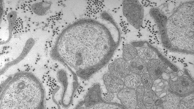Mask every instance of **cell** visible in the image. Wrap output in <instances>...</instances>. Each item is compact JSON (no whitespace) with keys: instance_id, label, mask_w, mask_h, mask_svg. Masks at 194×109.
<instances>
[{"instance_id":"obj_1","label":"cell","mask_w":194,"mask_h":109,"mask_svg":"<svg viewBox=\"0 0 194 109\" xmlns=\"http://www.w3.org/2000/svg\"><path fill=\"white\" fill-rule=\"evenodd\" d=\"M92 21L85 20L69 28L58 44L59 55L78 71L97 65L112 49L109 31L103 25Z\"/></svg>"},{"instance_id":"obj_2","label":"cell","mask_w":194,"mask_h":109,"mask_svg":"<svg viewBox=\"0 0 194 109\" xmlns=\"http://www.w3.org/2000/svg\"><path fill=\"white\" fill-rule=\"evenodd\" d=\"M194 5L184 4L169 18L166 25L168 40L174 48L193 51L194 48Z\"/></svg>"},{"instance_id":"obj_3","label":"cell","mask_w":194,"mask_h":109,"mask_svg":"<svg viewBox=\"0 0 194 109\" xmlns=\"http://www.w3.org/2000/svg\"><path fill=\"white\" fill-rule=\"evenodd\" d=\"M123 15L135 29L140 28L143 24L144 10L139 0H124L122 2Z\"/></svg>"},{"instance_id":"obj_4","label":"cell","mask_w":194,"mask_h":109,"mask_svg":"<svg viewBox=\"0 0 194 109\" xmlns=\"http://www.w3.org/2000/svg\"><path fill=\"white\" fill-rule=\"evenodd\" d=\"M169 82L171 90L179 95L189 94L193 92L194 83L187 76L180 77L175 81L170 80Z\"/></svg>"},{"instance_id":"obj_5","label":"cell","mask_w":194,"mask_h":109,"mask_svg":"<svg viewBox=\"0 0 194 109\" xmlns=\"http://www.w3.org/2000/svg\"><path fill=\"white\" fill-rule=\"evenodd\" d=\"M108 68L110 73L121 79L124 78L130 72L129 62L122 58H117L109 64Z\"/></svg>"},{"instance_id":"obj_6","label":"cell","mask_w":194,"mask_h":109,"mask_svg":"<svg viewBox=\"0 0 194 109\" xmlns=\"http://www.w3.org/2000/svg\"><path fill=\"white\" fill-rule=\"evenodd\" d=\"M117 93V98L126 108L134 109L137 107L136 91L135 89L124 88Z\"/></svg>"},{"instance_id":"obj_7","label":"cell","mask_w":194,"mask_h":109,"mask_svg":"<svg viewBox=\"0 0 194 109\" xmlns=\"http://www.w3.org/2000/svg\"><path fill=\"white\" fill-rule=\"evenodd\" d=\"M168 68V65L159 58H156L147 62V72L153 81L161 76Z\"/></svg>"},{"instance_id":"obj_8","label":"cell","mask_w":194,"mask_h":109,"mask_svg":"<svg viewBox=\"0 0 194 109\" xmlns=\"http://www.w3.org/2000/svg\"><path fill=\"white\" fill-rule=\"evenodd\" d=\"M103 80L106 89L109 92L118 93L125 86L122 80L114 76L110 73L105 74Z\"/></svg>"},{"instance_id":"obj_9","label":"cell","mask_w":194,"mask_h":109,"mask_svg":"<svg viewBox=\"0 0 194 109\" xmlns=\"http://www.w3.org/2000/svg\"><path fill=\"white\" fill-rule=\"evenodd\" d=\"M129 66L131 72L142 76L147 72V62L138 56L130 61Z\"/></svg>"},{"instance_id":"obj_10","label":"cell","mask_w":194,"mask_h":109,"mask_svg":"<svg viewBox=\"0 0 194 109\" xmlns=\"http://www.w3.org/2000/svg\"><path fill=\"white\" fill-rule=\"evenodd\" d=\"M95 85L91 88L85 98V104L87 107H90L95 104L102 101L101 98L100 89L99 85H97L96 91Z\"/></svg>"},{"instance_id":"obj_11","label":"cell","mask_w":194,"mask_h":109,"mask_svg":"<svg viewBox=\"0 0 194 109\" xmlns=\"http://www.w3.org/2000/svg\"><path fill=\"white\" fill-rule=\"evenodd\" d=\"M163 109H177L179 105L180 97L177 95L169 93L162 99Z\"/></svg>"},{"instance_id":"obj_12","label":"cell","mask_w":194,"mask_h":109,"mask_svg":"<svg viewBox=\"0 0 194 109\" xmlns=\"http://www.w3.org/2000/svg\"><path fill=\"white\" fill-rule=\"evenodd\" d=\"M125 87L135 89L142 84L141 76L134 73H130L123 78Z\"/></svg>"},{"instance_id":"obj_13","label":"cell","mask_w":194,"mask_h":109,"mask_svg":"<svg viewBox=\"0 0 194 109\" xmlns=\"http://www.w3.org/2000/svg\"><path fill=\"white\" fill-rule=\"evenodd\" d=\"M103 1H88L86 8L87 16L94 17V15L102 11L105 7Z\"/></svg>"},{"instance_id":"obj_14","label":"cell","mask_w":194,"mask_h":109,"mask_svg":"<svg viewBox=\"0 0 194 109\" xmlns=\"http://www.w3.org/2000/svg\"><path fill=\"white\" fill-rule=\"evenodd\" d=\"M159 98L151 89H145L143 98V102L147 108L151 109Z\"/></svg>"},{"instance_id":"obj_15","label":"cell","mask_w":194,"mask_h":109,"mask_svg":"<svg viewBox=\"0 0 194 109\" xmlns=\"http://www.w3.org/2000/svg\"><path fill=\"white\" fill-rule=\"evenodd\" d=\"M156 51L150 48L144 47L137 50V56L146 61L156 58Z\"/></svg>"},{"instance_id":"obj_16","label":"cell","mask_w":194,"mask_h":109,"mask_svg":"<svg viewBox=\"0 0 194 109\" xmlns=\"http://www.w3.org/2000/svg\"><path fill=\"white\" fill-rule=\"evenodd\" d=\"M137 56V49L130 44L124 45L122 48V58L129 61Z\"/></svg>"},{"instance_id":"obj_17","label":"cell","mask_w":194,"mask_h":109,"mask_svg":"<svg viewBox=\"0 0 194 109\" xmlns=\"http://www.w3.org/2000/svg\"><path fill=\"white\" fill-rule=\"evenodd\" d=\"M177 109H194V94L192 92L180 99Z\"/></svg>"},{"instance_id":"obj_18","label":"cell","mask_w":194,"mask_h":109,"mask_svg":"<svg viewBox=\"0 0 194 109\" xmlns=\"http://www.w3.org/2000/svg\"><path fill=\"white\" fill-rule=\"evenodd\" d=\"M145 89L143 85H140L136 88L137 107L140 109H147L143 102V98Z\"/></svg>"},{"instance_id":"obj_19","label":"cell","mask_w":194,"mask_h":109,"mask_svg":"<svg viewBox=\"0 0 194 109\" xmlns=\"http://www.w3.org/2000/svg\"><path fill=\"white\" fill-rule=\"evenodd\" d=\"M142 83L145 89H150L153 85V80L148 73H146L141 76Z\"/></svg>"},{"instance_id":"obj_20","label":"cell","mask_w":194,"mask_h":109,"mask_svg":"<svg viewBox=\"0 0 194 109\" xmlns=\"http://www.w3.org/2000/svg\"><path fill=\"white\" fill-rule=\"evenodd\" d=\"M119 25L122 28V31L125 34L131 32V26H132L127 21V19L123 15H120ZM133 27V26H132Z\"/></svg>"},{"instance_id":"obj_21","label":"cell","mask_w":194,"mask_h":109,"mask_svg":"<svg viewBox=\"0 0 194 109\" xmlns=\"http://www.w3.org/2000/svg\"><path fill=\"white\" fill-rule=\"evenodd\" d=\"M139 3L143 7H155L157 6L158 3L155 2H152L150 0H139Z\"/></svg>"},{"instance_id":"obj_22","label":"cell","mask_w":194,"mask_h":109,"mask_svg":"<svg viewBox=\"0 0 194 109\" xmlns=\"http://www.w3.org/2000/svg\"><path fill=\"white\" fill-rule=\"evenodd\" d=\"M151 109H163L161 99L159 98L158 99L154 105Z\"/></svg>"}]
</instances>
